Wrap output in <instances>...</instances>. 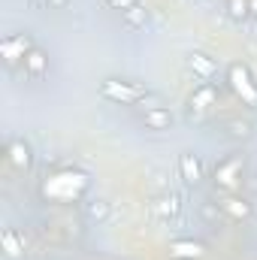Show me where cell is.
I'll return each instance as SVG.
<instances>
[{
	"mask_svg": "<svg viewBox=\"0 0 257 260\" xmlns=\"http://www.w3.org/2000/svg\"><path fill=\"white\" fill-rule=\"evenodd\" d=\"M227 82H230V88L236 91V97L245 106H257V85H254V79H251V73H248V67L233 64L227 70Z\"/></svg>",
	"mask_w": 257,
	"mask_h": 260,
	"instance_id": "1",
	"label": "cell"
},
{
	"mask_svg": "<svg viewBox=\"0 0 257 260\" xmlns=\"http://www.w3.org/2000/svg\"><path fill=\"white\" fill-rule=\"evenodd\" d=\"M100 91H103V97H109V100H115V103H124V106L145 97L142 88H136V85H130V82H118V79H106V82L100 85Z\"/></svg>",
	"mask_w": 257,
	"mask_h": 260,
	"instance_id": "2",
	"label": "cell"
},
{
	"mask_svg": "<svg viewBox=\"0 0 257 260\" xmlns=\"http://www.w3.org/2000/svg\"><path fill=\"white\" fill-rule=\"evenodd\" d=\"M30 49H34V43H30L27 34H15V37H9V40L0 43V55H3L6 64H15L18 58H27Z\"/></svg>",
	"mask_w": 257,
	"mask_h": 260,
	"instance_id": "3",
	"label": "cell"
},
{
	"mask_svg": "<svg viewBox=\"0 0 257 260\" xmlns=\"http://www.w3.org/2000/svg\"><path fill=\"white\" fill-rule=\"evenodd\" d=\"M239 173H242V157H230V160L215 167V182L221 188H236L239 185Z\"/></svg>",
	"mask_w": 257,
	"mask_h": 260,
	"instance_id": "4",
	"label": "cell"
},
{
	"mask_svg": "<svg viewBox=\"0 0 257 260\" xmlns=\"http://www.w3.org/2000/svg\"><path fill=\"white\" fill-rule=\"evenodd\" d=\"M179 176H182L188 185H200V179H203V164H200L197 154H191V151L179 154Z\"/></svg>",
	"mask_w": 257,
	"mask_h": 260,
	"instance_id": "5",
	"label": "cell"
},
{
	"mask_svg": "<svg viewBox=\"0 0 257 260\" xmlns=\"http://www.w3.org/2000/svg\"><path fill=\"white\" fill-rule=\"evenodd\" d=\"M142 121H145L148 130H170L173 127V112L164 109V106H148L142 112Z\"/></svg>",
	"mask_w": 257,
	"mask_h": 260,
	"instance_id": "6",
	"label": "cell"
},
{
	"mask_svg": "<svg viewBox=\"0 0 257 260\" xmlns=\"http://www.w3.org/2000/svg\"><path fill=\"white\" fill-rule=\"evenodd\" d=\"M203 245L194 242V239H179V242H170V257L176 260H200L203 257Z\"/></svg>",
	"mask_w": 257,
	"mask_h": 260,
	"instance_id": "7",
	"label": "cell"
},
{
	"mask_svg": "<svg viewBox=\"0 0 257 260\" xmlns=\"http://www.w3.org/2000/svg\"><path fill=\"white\" fill-rule=\"evenodd\" d=\"M218 203H221L224 215H230V218H236V221H245V218L251 215V206H248L245 200H239V197H224V200H218Z\"/></svg>",
	"mask_w": 257,
	"mask_h": 260,
	"instance_id": "8",
	"label": "cell"
},
{
	"mask_svg": "<svg viewBox=\"0 0 257 260\" xmlns=\"http://www.w3.org/2000/svg\"><path fill=\"white\" fill-rule=\"evenodd\" d=\"M154 212H157L160 218H176V215L182 212V200H179V194H164V197H157V203H154Z\"/></svg>",
	"mask_w": 257,
	"mask_h": 260,
	"instance_id": "9",
	"label": "cell"
},
{
	"mask_svg": "<svg viewBox=\"0 0 257 260\" xmlns=\"http://www.w3.org/2000/svg\"><path fill=\"white\" fill-rule=\"evenodd\" d=\"M0 242H3V251H6V257H12V260H18L21 257V251H24V242L18 239V233L15 230H3L0 233Z\"/></svg>",
	"mask_w": 257,
	"mask_h": 260,
	"instance_id": "10",
	"label": "cell"
},
{
	"mask_svg": "<svg viewBox=\"0 0 257 260\" xmlns=\"http://www.w3.org/2000/svg\"><path fill=\"white\" fill-rule=\"evenodd\" d=\"M24 70H27L30 76H43V73L49 70V58H46V52L30 49V52H27V58H24Z\"/></svg>",
	"mask_w": 257,
	"mask_h": 260,
	"instance_id": "11",
	"label": "cell"
},
{
	"mask_svg": "<svg viewBox=\"0 0 257 260\" xmlns=\"http://www.w3.org/2000/svg\"><path fill=\"white\" fill-rule=\"evenodd\" d=\"M191 70L200 76V79H212L215 73H218V64L212 61V58H206V55H191Z\"/></svg>",
	"mask_w": 257,
	"mask_h": 260,
	"instance_id": "12",
	"label": "cell"
},
{
	"mask_svg": "<svg viewBox=\"0 0 257 260\" xmlns=\"http://www.w3.org/2000/svg\"><path fill=\"white\" fill-rule=\"evenodd\" d=\"M9 160H12L18 170H27V167H30V148H27L21 139H15V142L9 145Z\"/></svg>",
	"mask_w": 257,
	"mask_h": 260,
	"instance_id": "13",
	"label": "cell"
},
{
	"mask_svg": "<svg viewBox=\"0 0 257 260\" xmlns=\"http://www.w3.org/2000/svg\"><path fill=\"white\" fill-rule=\"evenodd\" d=\"M109 203L106 200H94V203H85V218L88 221H106L109 218Z\"/></svg>",
	"mask_w": 257,
	"mask_h": 260,
	"instance_id": "14",
	"label": "cell"
},
{
	"mask_svg": "<svg viewBox=\"0 0 257 260\" xmlns=\"http://www.w3.org/2000/svg\"><path fill=\"white\" fill-rule=\"evenodd\" d=\"M121 15H124L127 27H133V30H136V27H145V21H148V9H145V6H139V3H136V6H130V9H124Z\"/></svg>",
	"mask_w": 257,
	"mask_h": 260,
	"instance_id": "15",
	"label": "cell"
},
{
	"mask_svg": "<svg viewBox=\"0 0 257 260\" xmlns=\"http://www.w3.org/2000/svg\"><path fill=\"white\" fill-rule=\"evenodd\" d=\"M215 88L212 85H203V88H197L194 91V97H191V106H197V109H206V106H212L215 103Z\"/></svg>",
	"mask_w": 257,
	"mask_h": 260,
	"instance_id": "16",
	"label": "cell"
},
{
	"mask_svg": "<svg viewBox=\"0 0 257 260\" xmlns=\"http://www.w3.org/2000/svg\"><path fill=\"white\" fill-rule=\"evenodd\" d=\"M200 218H203V221H209V224H218V221L224 218L221 203H200Z\"/></svg>",
	"mask_w": 257,
	"mask_h": 260,
	"instance_id": "17",
	"label": "cell"
},
{
	"mask_svg": "<svg viewBox=\"0 0 257 260\" xmlns=\"http://www.w3.org/2000/svg\"><path fill=\"white\" fill-rule=\"evenodd\" d=\"M245 15H251V12H248V0H230V18L242 21Z\"/></svg>",
	"mask_w": 257,
	"mask_h": 260,
	"instance_id": "18",
	"label": "cell"
},
{
	"mask_svg": "<svg viewBox=\"0 0 257 260\" xmlns=\"http://www.w3.org/2000/svg\"><path fill=\"white\" fill-rule=\"evenodd\" d=\"M230 136L248 139V136H251V124H248V121H230Z\"/></svg>",
	"mask_w": 257,
	"mask_h": 260,
	"instance_id": "19",
	"label": "cell"
},
{
	"mask_svg": "<svg viewBox=\"0 0 257 260\" xmlns=\"http://www.w3.org/2000/svg\"><path fill=\"white\" fill-rule=\"evenodd\" d=\"M109 3H112L115 9H121V12H124V9H130V6H136L139 0H109Z\"/></svg>",
	"mask_w": 257,
	"mask_h": 260,
	"instance_id": "20",
	"label": "cell"
},
{
	"mask_svg": "<svg viewBox=\"0 0 257 260\" xmlns=\"http://www.w3.org/2000/svg\"><path fill=\"white\" fill-rule=\"evenodd\" d=\"M248 12L257 18V0H248Z\"/></svg>",
	"mask_w": 257,
	"mask_h": 260,
	"instance_id": "21",
	"label": "cell"
},
{
	"mask_svg": "<svg viewBox=\"0 0 257 260\" xmlns=\"http://www.w3.org/2000/svg\"><path fill=\"white\" fill-rule=\"evenodd\" d=\"M67 6V0H52V9H64Z\"/></svg>",
	"mask_w": 257,
	"mask_h": 260,
	"instance_id": "22",
	"label": "cell"
},
{
	"mask_svg": "<svg viewBox=\"0 0 257 260\" xmlns=\"http://www.w3.org/2000/svg\"><path fill=\"white\" fill-rule=\"evenodd\" d=\"M34 6H52V0H30Z\"/></svg>",
	"mask_w": 257,
	"mask_h": 260,
	"instance_id": "23",
	"label": "cell"
},
{
	"mask_svg": "<svg viewBox=\"0 0 257 260\" xmlns=\"http://www.w3.org/2000/svg\"><path fill=\"white\" fill-rule=\"evenodd\" d=\"M206 3H212V0H206Z\"/></svg>",
	"mask_w": 257,
	"mask_h": 260,
	"instance_id": "24",
	"label": "cell"
}]
</instances>
